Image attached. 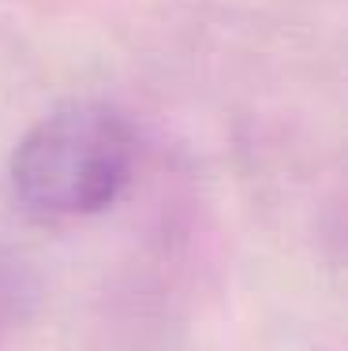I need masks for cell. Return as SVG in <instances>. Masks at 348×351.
<instances>
[{
	"label": "cell",
	"mask_w": 348,
	"mask_h": 351,
	"mask_svg": "<svg viewBox=\"0 0 348 351\" xmlns=\"http://www.w3.org/2000/svg\"><path fill=\"white\" fill-rule=\"evenodd\" d=\"M23 299H27L23 269H15V262H4V258H0V332L19 317Z\"/></svg>",
	"instance_id": "obj_2"
},
{
	"label": "cell",
	"mask_w": 348,
	"mask_h": 351,
	"mask_svg": "<svg viewBox=\"0 0 348 351\" xmlns=\"http://www.w3.org/2000/svg\"><path fill=\"white\" fill-rule=\"evenodd\" d=\"M135 169V131L109 105L41 116L12 154V191L34 217L71 221L109 210Z\"/></svg>",
	"instance_id": "obj_1"
}]
</instances>
